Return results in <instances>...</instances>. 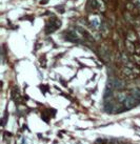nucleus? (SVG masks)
Instances as JSON below:
<instances>
[{
    "mask_svg": "<svg viewBox=\"0 0 140 144\" xmlns=\"http://www.w3.org/2000/svg\"><path fill=\"white\" fill-rule=\"evenodd\" d=\"M123 74L126 75V76H129V77H132L134 75V71L130 67H125V68H123Z\"/></svg>",
    "mask_w": 140,
    "mask_h": 144,
    "instance_id": "obj_5",
    "label": "nucleus"
},
{
    "mask_svg": "<svg viewBox=\"0 0 140 144\" xmlns=\"http://www.w3.org/2000/svg\"><path fill=\"white\" fill-rule=\"evenodd\" d=\"M137 100L134 98V97H132V96H127V98L124 100V102H123V107H124V110H131V109H133L134 106H135L136 104H137Z\"/></svg>",
    "mask_w": 140,
    "mask_h": 144,
    "instance_id": "obj_1",
    "label": "nucleus"
},
{
    "mask_svg": "<svg viewBox=\"0 0 140 144\" xmlns=\"http://www.w3.org/2000/svg\"><path fill=\"white\" fill-rule=\"evenodd\" d=\"M127 98V96L125 95V94H118L117 95V99H118V101L119 102H124V100Z\"/></svg>",
    "mask_w": 140,
    "mask_h": 144,
    "instance_id": "obj_6",
    "label": "nucleus"
},
{
    "mask_svg": "<svg viewBox=\"0 0 140 144\" xmlns=\"http://www.w3.org/2000/svg\"><path fill=\"white\" fill-rule=\"evenodd\" d=\"M97 0H90L89 1V4H90V7L93 8V9H96L97 8Z\"/></svg>",
    "mask_w": 140,
    "mask_h": 144,
    "instance_id": "obj_7",
    "label": "nucleus"
},
{
    "mask_svg": "<svg viewBox=\"0 0 140 144\" xmlns=\"http://www.w3.org/2000/svg\"><path fill=\"white\" fill-rule=\"evenodd\" d=\"M125 44H126V49L129 50V52H131V53L135 52V46H134V44L131 42V41H129V40H127Z\"/></svg>",
    "mask_w": 140,
    "mask_h": 144,
    "instance_id": "obj_4",
    "label": "nucleus"
},
{
    "mask_svg": "<svg viewBox=\"0 0 140 144\" xmlns=\"http://www.w3.org/2000/svg\"><path fill=\"white\" fill-rule=\"evenodd\" d=\"M113 85H114V88L116 89H122V88H124V83L122 82L121 80H113Z\"/></svg>",
    "mask_w": 140,
    "mask_h": 144,
    "instance_id": "obj_2",
    "label": "nucleus"
},
{
    "mask_svg": "<svg viewBox=\"0 0 140 144\" xmlns=\"http://www.w3.org/2000/svg\"><path fill=\"white\" fill-rule=\"evenodd\" d=\"M132 97H134L137 101H140V89L138 88H135V89H133L132 91Z\"/></svg>",
    "mask_w": 140,
    "mask_h": 144,
    "instance_id": "obj_3",
    "label": "nucleus"
},
{
    "mask_svg": "<svg viewBox=\"0 0 140 144\" xmlns=\"http://www.w3.org/2000/svg\"><path fill=\"white\" fill-rule=\"evenodd\" d=\"M127 39H129V41H131V42H132V41H135V40H136V36L131 32V33L129 34V36H127Z\"/></svg>",
    "mask_w": 140,
    "mask_h": 144,
    "instance_id": "obj_8",
    "label": "nucleus"
},
{
    "mask_svg": "<svg viewBox=\"0 0 140 144\" xmlns=\"http://www.w3.org/2000/svg\"><path fill=\"white\" fill-rule=\"evenodd\" d=\"M135 61H136V63H138V64L140 65V58L136 57V58H135Z\"/></svg>",
    "mask_w": 140,
    "mask_h": 144,
    "instance_id": "obj_9",
    "label": "nucleus"
}]
</instances>
